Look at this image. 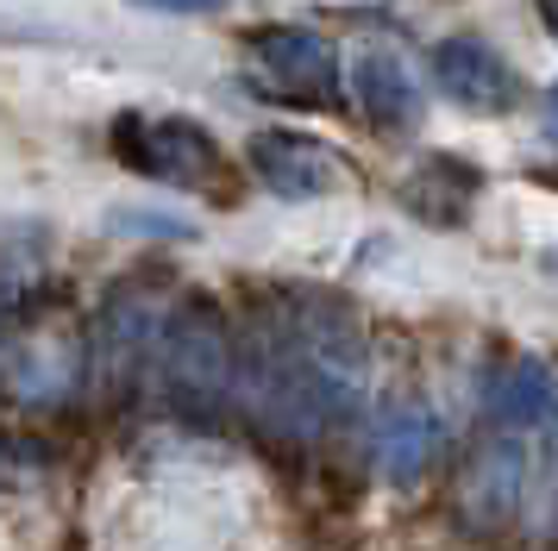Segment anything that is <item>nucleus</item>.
Here are the masks:
<instances>
[{
  "label": "nucleus",
  "mask_w": 558,
  "mask_h": 551,
  "mask_svg": "<svg viewBox=\"0 0 558 551\" xmlns=\"http://www.w3.org/2000/svg\"><path fill=\"white\" fill-rule=\"evenodd\" d=\"M558 420V376L539 357H514L483 389V426L496 432H539Z\"/></svg>",
  "instance_id": "nucleus-9"
},
{
  "label": "nucleus",
  "mask_w": 558,
  "mask_h": 551,
  "mask_svg": "<svg viewBox=\"0 0 558 551\" xmlns=\"http://www.w3.org/2000/svg\"><path fill=\"white\" fill-rule=\"evenodd\" d=\"M483 188V175L471 170V163H458V157H427L421 163V175L402 188V200L421 213V220H433V225H452V220H464V200Z\"/></svg>",
  "instance_id": "nucleus-12"
},
{
  "label": "nucleus",
  "mask_w": 558,
  "mask_h": 551,
  "mask_svg": "<svg viewBox=\"0 0 558 551\" xmlns=\"http://www.w3.org/2000/svg\"><path fill=\"white\" fill-rule=\"evenodd\" d=\"M57 464V451L32 432H0V495H20Z\"/></svg>",
  "instance_id": "nucleus-13"
},
{
  "label": "nucleus",
  "mask_w": 558,
  "mask_h": 551,
  "mask_svg": "<svg viewBox=\"0 0 558 551\" xmlns=\"http://www.w3.org/2000/svg\"><path fill=\"white\" fill-rule=\"evenodd\" d=\"M157 295L145 282H120L113 295H107L101 320H95V351H88V364L101 370V382L113 395H126L138 376H151V351H157Z\"/></svg>",
  "instance_id": "nucleus-6"
},
{
  "label": "nucleus",
  "mask_w": 558,
  "mask_h": 551,
  "mask_svg": "<svg viewBox=\"0 0 558 551\" xmlns=\"http://www.w3.org/2000/svg\"><path fill=\"white\" fill-rule=\"evenodd\" d=\"M539 13H546V32L558 38V0H539Z\"/></svg>",
  "instance_id": "nucleus-15"
},
{
  "label": "nucleus",
  "mask_w": 558,
  "mask_h": 551,
  "mask_svg": "<svg viewBox=\"0 0 558 551\" xmlns=\"http://www.w3.org/2000/svg\"><path fill=\"white\" fill-rule=\"evenodd\" d=\"M113 150L120 163L151 175L163 188H207L220 175V145L195 120H157V113H120L113 120Z\"/></svg>",
  "instance_id": "nucleus-4"
},
{
  "label": "nucleus",
  "mask_w": 558,
  "mask_h": 551,
  "mask_svg": "<svg viewBox=\"0 0 558 551\" xmlns=\"http://www.w3.org/2000/svg\"><path fill=\"white\" fill-rule=\"evenodd\" d=\"M433 82L439 95L471 107V113H508L514 107V70L502 63V50L483 38H439L433 45Z\"/></svg>",
  "instance_id": "nucleus-8"
},
{
  "label": "nucleus",
  "mask_w": 558,
  "mask_h": 551,
  "mask_svg": "<svg viewBox=\"0 0 558 551\" xmlns=\"http://www.w3.org/2000/svg\"><path fill=\"white\" fill-rule=\"evenodd\" d=\"M252 82L295 107H339V50L307 25H264L252 38Z\"/></svg>",
  "instance_id": "nucleus-5"
},
{
  "label": "nucleus",
  "mask_w": 558,
  "mask_h": 551,
  "mask_svg": "<svg viewBox=\"0 0 558 551\" xmlns=\"http://www.w3.org/2000/svg\"><path fill=\"white\" fill-rule=\"evenodd\" d=\"M245 157H252L257 182L282 200H320L332 188H345V157L327 138H307V132H282V125L252 132Z\"/></svg>",
  "instance_id": "nucleus-7"
},
{
  "label": "nucleus",
  "mask_w": 558,
  "mask_h": 551,
  "mask_svg": "<svg viewBox=\"0 0 558 551\" xmlns=\"http://www.w3.org/2000/svg\"><path fill=\"white\" fill-rule=\"evenodd\" d=\"M232 401L245 420L295 445H314L352 420L371 376L364 320L327 289L270 295L232 332Z\"/></svg>",
  "instance_id": "nucleus-1"
},
{
  "label": "nucleus",
  "mask_w": 558,
  "mask_h": 551,
  "mask_svg": "<svg viewBox=\"0 0 558 551\" xmlns=\"http://www.w3.org/2000/svg\"><path fill=\"white\" fill-rule=\"evenodd\" d=\"M232 326L214 301L189 295L177 301L163 326H157V351H151V382L163 389L170 414L182 420H214L232 401Z\"/></svg>",
  "instance_id": "nucleus-2"
},
{
  "label": "nucleus",
  "mask_w": 558,
  "mask_h": 551,
  "mask_svg": "<svg viewBox=\"0 0 558 551\" xmlns=\"http://www.w3.org/2000/svg\"><path fill=\"white\" fill-rule=\"evenodd\" d=\"M371 457H377L383 482H421L439 457V420H433L427 401H389L377 414V439H371Z\"/></svg>",
  "instance_id": "nucleus-10"
},
{
  "label": "nucleus",
  "mask_w": 558,
  "mask_h": 551,
  "mask_svg": "<svg viewBox=\"0 0 558 551\" xmlns=\"http://www.w3.org/2000/svg\"><path fill=\"white\" fill-rule=\"evenodd\" d=\"M352 100L377 132H414L421 113H427L421 82H414L408 63H396V57H357L352 63Z\"/></svg>",
  "instance_id": "nucleus-11"
},
{
  "label": "nucleus",
  "mask_w": 558,
  "mask_h": 551,
  "mask_svg": "<svg viewBox=\"0 0 558 551\" xmlns=\"http://www.w3.org/2000/svg\"><path fill=\"white\" fill-rule=\"evenodd\" d=\"M82 370H88V339H82L76 326H57V314H45L38 301L0 332V389L20 407H57V401H70Z\"/></svg>",
  "instance_id": "nucleus-3"
},
{
  "label": "nucleus",
  "mask_w": 558,
  "mask_h": 551,
  "mask_svg": "<svg viewBox=\"0 0 558 551\" xmlns=\"http://www.w3.org/2000/svg\"><path fill=\"white\" fill-rule=\"evenodd\" d=\"M132 7H151V13H220L227 0H132Z\"/></svg>",
  "instance_id": "nucleus-14"
},
{
  "label": "nucleus",
  "mask_w": 558,
  "mask_h": 551,
  "mask_svg": "<svg viewBox=\"0 0 558 551\" xmlns=\"http://www.w3.org/2000/svg\"><path fill=\"white\" fill-rule=\"evenodd\" d=\"M546 113H553L546 125H553V138H558V82H553V95H546Z\"/></svg>",
  "instance_id": "nucleus-16"
}]
</instances>
